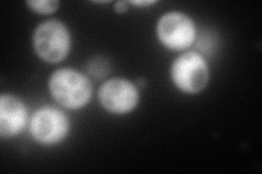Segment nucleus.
<instances>
[{
    "label": "nucleus",
    "instance_id": "nucleus-1",
    "mask_svg": "<svg viewBox=\"0 0 262 174\" xmlns=\"http://www.w3.org/2000/svg\"><path fill=\"white\" fill-rule=\"evenodd\" d=\"M48 87L54 101L70 110L85 107L93 94L90 79L71 68H61L55 71L49 78Z\"/></svg>",
    "mask_w": 262,
    "mask_h": 174
},
{
    "label": "nucleus",
    "instance_id": "nucleus-2",
    "mask_svg": "<svg viewBox=\"0 0 262 174\" xmlns=\"http://www.w3.org/2000/svg\"><path fill=\"white\" fill-rule=\"evenodd\" d=\"M32 41L36 55L48 63L62 61L71 47L70 32L59 20H47L38 24Z\"/></svg>",
    "mask_w": 262,
    "mask_h": 174
},
{
    "label": "nucleus",
    "instance_id": "nucleus-3",
    "mask_svg": "<svg viewBox=\"0 0 262 174\" xmlns=\"http://www.w3.org/2000/svg\"><path fill=\"white\" fill-rule=\"evenodd\" d=\"M170 78L175 86L183 93L198 94L209 83V65L200 54L187 52L174 60L170 68Z\"/></svg>",
    "mask_w": 262,
    "mask_h": 174
},
{
    "label": "nucleus",
    "instance_id": "nucleus-4",
    "mask_svg": "<svg viewBox=\"0 0 262 174\" xmlns=\"http://www.w3.org/2000/svg\"><path fill=\"white\" fill-rule=\"evenodd\" d=\"M157 35L163 46L174 52H183L195 40V26L189 15L171 11L163 14L157 24Z\"/></svg>",
    "mask_w": 262,
    "mask_h": 174
},
{
    "label": "nucleus",
    "instance_id": "nucleus-5",
    "mask_svg": "<svg viewBox=\"0 0 262 174\" xmlns=\"http://www.w3.org/2000/svg\"><path fill=\"white\" fill-rule=\"evenodd\" d=\"M70 122L67 115L54 107H43L35 111L30 122V132L35 142L54 146L67 137Z\"/></svg>",
    "mask_w": 262,
    "mask_h": 174
},
{
    "label": "nucleus",
    "instance_id": "nucleus-6",
    "mask_svg": "<svg viewBox=\"0 0 262 174\" xmlns=\"http://www.w3.org/2000/svg\"><path fill=\"white\" fill-rule=\"evenodd\" d=\"M137 86L126 79L115 78L106 81L98 89V102L113 114H126L136 109L139 104Z\"/></svg>",
    "mask_w": 262,
    "mask_h": 174
},
{
    "label": "nucleus",
    "instance_id": "nucleus-7",
    "mask_svg": "<svg viewBox=\"0 0 262 174\" xmlns=\"http://www.w3.org/2000/svg\"><path fill=\"white\" fill-rule=\"evenodd\" d=\"M28 122V111L18 97L3 94L0 97V136L10 138L20 134Z\"/></svg>",
    "mask_w": 262,
    "mask_h": 174
},
{
    "label": "nucleus",
    "instance_id": "nucleus-8",
    "mask_svg": "<svg viewBox=\"0 0 262 174\" xmlns=\"http://www.w3.org/2000/svg\"><path fill=\"white\" fill-rule=\"evenodd\" d=\"M86 71L95 80H102L108 74L110 65L104 58L95 57L86 63Z\"/></svg>",
    "mask_w": 262,
    "mask_h": 174
},
{
    "label": "nucleus",
    "instance_id": "nucleus-9",
    "mask_svg": "<svg viewBox=\"0 0 262 174\" xmlns=\"http://www.w3.org/2000/svg\"><path fill=\"white\" fill-rule=\"evenodd\" d=\"M27 5L33 12L38 14H52L59 7V3L56 0H31Z\"/></svg>",
    "mask_w": 262,
    "mask_h": 174
},
{
    "label": "nucleus",
    "instance_id": "nucleus-10",
    "mask_svg": "<svg viewBox=\"0 0 262 174\" xmlns=\"http://www.w3.org/2000/svg\"><path fill=\"white\" fill-rule=\"evenodd\" d=\"M114 10L117 13H125L128 10V3L126 2H117L114 6Z\"/></svg>",
    "mask_w": 262,
    "mask_h": 174
},
{
    "label": "nucleus",
    "instance_id": "nucleus-11",
    "mask_svg": "<svg viewBox=\"0 0 262 174\" xmlns=\"http://www.w3.org/2000/svg\"><path fill=\"white\" fill-rule=\"evenodd\" d=\"M131 4L135 5V6H138V7H149V6H152L155 4V2H150V0H146V2H131Z\"/></svg>",
    "mask_w": 262,
    "mask_h": 174
}]
</instances>
